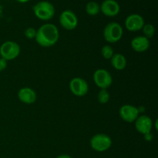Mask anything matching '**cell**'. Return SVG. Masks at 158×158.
Returning a JSON list of instances; mask_svg holds the SVG:
<instances>
[{
  "mask_svg": "<svg viewBox=\"0 0 158 158\" xmlns=\"http://www.w3.org/2000/svg\"><path fill=\"white\" fill-rule=\"evenodd\" d=\"M35 39L40 46L43 47H51L58 42L60 32L55 25L46 23L37 29Z\"/></svg>",
  "mask_w": 158,
  "mask_h": 158,
  "instance_id": "obj_1",
  "label": "cell"
},
{
  "mask_svg": "<svg viewBox=\"0 0 158 158\" xmlns=\"http://www.w3.org/2000/svg\"><path fill=\"white\" fill-rule=\"evenodd\" d=\"M35 16L43 21L51 19L55 15V8L51 2L48 1H40L32 7Z\"/></svg>",
  "mask_w": 158,
  "mask_h": 158,
  "instance_id": "obj_2",
  "label": "cell"
},
{
  "mask_svg": "<svg viewBox=\"0 0 158 158\" xmlns=\"http://www.w3.org/2000/svg\"><path fill=\"white\" fill-rule=\"evenodd\" d=\"M123 29L121 25L116 22H111L106 25L103 29V38L107 43H115L121 40Z\"/></svg>",
  "mask_w": 158,
  "mask_h": 158,
  "instance_id": "obj_3",
  "label": "cell"
},
{
  "mask_svg": "<svg viewBox=\"0 0 158 158\" xmlns=\"http://www.w3.org/2000/svg\"><path fill=\"white\" fill-rule=\"evenodd\" d=\"M90 146L93 150L97 152H104L110 149L112 145V140L105 134H97L90 139Z\"/></svg>",
  "mask_w": 158,
  "mask_h": 158,
  "instance_id": "obj_4",
  "label": "cell"
},
{
  "mask_svg": "<svg viewBox=\"0 0 158 158\" xmlns=\"http://www.w3.org/2000/svg\"><path fill=\"white\" fill-rule=\"evenodd\" d=\"M19 53V45L14 41H6L0 46V56L6 61L15 60Z\"/></svg>",
  "mask_w": 158,
  "mask_h": 158,
  "instance_id": "obj_5",
  "label": "cell"
},
{
  "mask_svg": "<svg viewBox=\"0 0 158 158\" xmlns=\"http://www.w3.org/2000/svg\"><path fill=\"white\" fill-rule=\"evenodd\" d=\"M94 83L101 89H106L112 85L113 77L109 71L105 69H98L94 72Z\"/></svg>",
  "mask_w": 158,
  "mask_h": 158,
  "instance_id": "obj_6",
  "label": "cell"
},
{
  "mask_svg": "<svg viewBox=\"0 0 158 158\" xmlns=\"http://www.w3.org/2000/svg\"><path fill=\"white\" fill-rule=\"evenodd\" d=\"M60 25L66 30H73L78 25V18L72 10L66 9L63 11L60 15Z\"/></svg>",
  "mask_w": 158,
  "mask_h": 158,
  "instance_id": "obj_7",
  "label": "cell"
},
{
  "mask_svg": "<svg viewBox=\"0 0 158 158\" xmlns=\"http://www.w3.org/2000/svg\"><path fill=\"white\" fill-rule=\"evenodd\" d=\"M69 86L71 93L79 97H84L89 91V85L87 82L81 77L73 78L69 82Z\"/></svg>",
  "mask_w": 158,
  "mask_h": 158,
  "instance_id": "obj_8",
  "label": "cell"
},
{
  "mask_svg": "<svg viewBox=\"0 0 158 158\" xmlns=\"http://www.w3.org/2000/svg\"><path fill=\"white\" fill-rule=\"evenodd\" d=\"M120 117L123 121L127 123H133L140 116L138 108L131 104H124L119 110Z\"/></svg>",
  "mask_w": 158,
  "mask_h": 158,
  "instance_id": "obj_9",
  "label": "cell"
},
{
  "mask_svg": "<svg viewBox=\"0 0 158 158\" xmlns=\"http://www.w3.org/2000/svg\"><path fill=\"white\" fill-rule=\"evenodd\" d=\"M125 27L130 32H137L142 29L145 22L143 17L139 14H131L125 19Z\"/></svg>",
  "mask_w": 158,
  "mask_h": 158,
  "instance_id": "obj_10",
  "label": "cell"
},
{
  "mask_svg": "<svg viewBox=\"0 0 158 158\" xmlns=\"http://www.w3.org/2000/svg\"><path fill=\"white\" fill-rule=\"evenodd\" d=\"M134 122L136 130L141 134L145 135L151 132L154 123L150 117L147 115L139 116Z\"/></svg>",
  "mask_w": 158,
  "mask_h": 158,
  "instance_id": "obj_11",
  "label": "cell"
},
{
  "mask_svg": "<svg viewBox=\"0 0 158 158\" xmlns=\"http://www.w3.org/2000/svg\"><path fill=\"white\" fill-rule=\"evenodd\" d=\"M100 12L108 17H114L120 12V7L115 0H104L100 5Z\"/></svg>",
  "mask_w": 158,
  "mask_h": 158,
  "instance_id": "obj_12",
  "label": "cell"
},
{
  "mask_svg": "<svg viewBox=\"0 0 158 158\" xmlns=\"http://www.w3.org/2000/svg\"><path fill=\"white\" fill-rule=\"evenodd\" d=\"M18 97L25 104L30 105L35 102L37 98L36 93L33 89L29 87H23L19 90Z\"/></svg>",
  "mask_w": 158,
  "mask_h": 158,
  "instance_id": "obj_13",
  "label": "cell"
},
{
  "mask_svg": "<svg viewBox=\"0 0 158 158\" xmlns=\"http://www.w3.org/2000/svg\"><path fill=\"white\" fill-rule=\"evenodd\" d=\"M131 46L133 50L137 52H143L150 47V40L143 35H137L132 39Z\"/></svg>",
  "mask_w": 158,
  "mask_h": 158,
  "instance_id": "obj_14",
  "label": "cell"
},
{
  "mask_svg": "<svg viewBox=\"0 0 158 158\" xmlns=\"http://www.w3.org/2000/svg\"><path fill=\"white\" fill-rule=\"evenodd\" d=\"M110 63L113 67L117 70H123L127 65V60L124 55L121 53H114L110 59Z\"/></svg>",
  "mask_w": 158,
  "mask_h": 158,
  "instance_id": "obj_15",
  "label": "cell"
},
{
  "mask_svg": "<svg viewBox=\"0 0 158 158\" xmlns=\"http://www.w3.org/2000/svg\"><path fill=\"white\" fill-rule=\"evenodd\" d=\"M86 13L91 16H94L99 14L100 12V6L97 2L94 1H90L86 6Z\"/></svg>",
  "mask_w": 158,
  "mask_h": 158,
  "instance_id": "obj_16",
  "label": "cell"
},
{
  "mask_svg": "<svg viewBox=\"0 0 158 158\" xmlns=\"http://www.w3.org/2000/svg\"><path fill=\"white\" fill-rule=\"evenodd\" d=\"M142 31H143V36L148 38V40L151 38H153L155 33V28L151 23H148V24H144V26L142 28Z\"/></svg>",
  "mask_w": 158,
  "mask_h": 158,
  "instance_id": "obj_17",
  "label": "cell"
},
{
  "mask_svg": "<svg viewBox=\"0 0 158 158\" xmlns=\"http://www.w3.org/2000/svg\"><path fill=\"white\" fill-rule=\"evenodd\" d=\"M101 54L102 56L105 60H110L113 56H114V50L112 46H110V45H105V46L102 47Z\"/></svg>",
  "mask_w": 158,
  "mask_h": 158,
  "instance_id": "obj_18",
  "label": "cell"
},
{
  "mask_svg": "<svg viewBox=\"0 0 158 158\" xmlns=\"http://www.w3.org/2000/svg\"><path fill=\"white\" fill-rule=\"evenodd\" d=\"M97 100L101 104H106L110 100V94L106 89H100L97 95Z\"/></svg>",
  "mask_w": 158,
  "mask_h": 158,
  "instance_id": "obj_19",
  "label": "cell"
},
{
  "mask_svg": "<svg viewBox=\"0 0 158 158\" xmlns=\"http://www.w3.org/2000/svg\"><path fill=\"white\" fill-rule=\"evenodd\" d=\"M25 36L29 40H32V39H35V35H36V29H34L32 27H29L27 29H26L24 32Z\"/></svg>",
  "mask_w": 158,
  "mask_h": 158,
  "instance_id": "obj_20",
  "label": "cell"
},
{
  "mask_svg": "<svg viewBox=\"0 0 158 158\" xmlns=\"http://www.w3.org/2000/svg\"><path fill=\"white\" fill-rule=\"evenodd\" d=\"M7 67V61L0 57V71H3Z\"/></svg>",
  "mask_w": 158,
  "mask_h": 158,
  "instance_id": "obj_21",
  "label": "cell"
},
{
  "mask_svg": "<svg viewBox=\"0 0 158 158\" xmlns=\"http://www.w3.org/2000/svg\"><path fill=\"white\" fill-rule=\"evenodd\" d=\"M56 158H72L68 154H61V155L58 156Z\"/></svg>",
  "mask_w": 158,
  "mask_h": 158,
  "instance_id": "obj_22",
  "label": "cell"
},
{
  "mask_svg": "<svg viewBox=\"0 0 158 158\" xmlns=\"http://www.w3.org/2000/svg\"><path fill=\"white\" fill-rule=\"evenodd\" d=\"M17 2H21V3H26L27 2H29V0H16Z\"/></svg>",
  "mask_w": 158,
  "mask_h": 158,
  "instance_id": "obj_23",
  "label": "cell"
}]
</instances>
